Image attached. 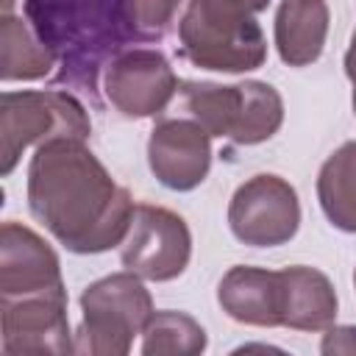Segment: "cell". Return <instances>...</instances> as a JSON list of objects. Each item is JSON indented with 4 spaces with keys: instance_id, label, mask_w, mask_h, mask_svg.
Masks as SVG:
<instances>
[{
    "instance_id": "cell-14",
    "label": "cell",
    "mask_w": 356,
    "mask_h": 356,
    "mask_svg": "<svg viewBox=\"0 0 356 356\" xmlns=\"http://www.w3.org/2000/svg\"><path fill=\"white\" fill-rule=\"evenodd\" d=\"M281 286H284V312L281 325L295 331H325L337 320V292L325 273L292 264L281 270Z\"/></svg>"
},
{
    "instance_id": "cell-24",
    "label": "cell",
    "mask_w": 356,
    "mask_h": 356,
    "mask_svg": "<svg viewBox=\"0 0 356 356\" xmlns=\"http://www.w3.org/2000/svg\"><path fill=\"white\" fill-rule=\"evenodd\" d=\"M353 284H356V270H353Z\"/></svg>"
},
{
    "instance_id": "cell-4",
    "label": "cell",
    "mask_w": 356,
    "mask_h": 356,
    "mask_svg": "<svg viewBox=\"0 0 356 356\" xmlns=\"http://www.w3.org/2000/svg\"><path fill=\"white\" fill-rule=\"evenodd\" d=\"M178 111L181 117L200 122L209 136H228L236 145H259L284 122V100L278 89L264 81H245L234 86L181 81Z\"/></svg>"
},
{
    "instance_id": "cell-1",
    "label": "cell",
    "mask_w": 356,
    "mask_h": 356,
    "mask_svg": "<svg viewBox=\"0 0 356 356\" xmlns=\"http://www.w3.org/2000/svg\"><path fill=\"white\" fill-rule=\"evenodd\" d=\"M134 206L131 192L111 178L86 139L58 136L31 156L28 209L72 253L122 245Z\"/></svg>"
},
{
    "instance_id": "cell-12",
    "label": "cell",
    "mask_w": 356,
    "mask_h": 356,
    "mask_svg": "<svg viewBox=\"0 0 356 356\" xmlns=\"http://www.w3.org/2000/svg\"><path fill=\"white\" fill-rule=\"evenodd\" d=\"M61 261L56 250L28 225L3 222L0 228V298L61 292Z\"/></svg>"
},
{
    "instance_id": "cell-16",
    "label": "cell",
    "mask_w": 356,
    "mask_h": 356,
    "mask_svg": "<svg viewBox=\"0 0 356 356\" xmlns=\"http://www.w3.org/2000/svg\"><path fill=\"white\" fill-rule=\"evenodd\" d=\"M317 200L328 222L356 234V142L339 145L320 167Z\"/></svg>"
},
{
    "instance_id": "cell-23",
    "label": "cell",
    "mask_w": 356,
    "mask_h": 356,
    "mask_svg": "<svg viewBox=\"0 0 356 356\" xmlns=\"http://www.w3.org/2000/svg\"><path fill=\"white\" fill-rule=\"evenodd\" d=\"M350 103H353V114H356V92H353V100Z\"/></svg>"
},
{
    "instance_id": "cell-19",
    "label": "cell",
    "mask_w": 356,
    "mask_h": 356,
    "mask_svg": "<svg viewBox=\"0 0 356 356\" xmlns=\"http://www.w3.org/2000/svg\"><path fill=\"white\" fill-rule=\"evenodd\" d=\"M181 0H134V14H136V28H139V39H161L175 14H178Z\"/></svg>"
},
{
    "instance_id": "cell-21",
    "label": "cell",
    "mask_w": 356,
    "mask_h": 356,
    "mask_svg": "<svg viewBox=\"0 0 356 356\" xmlns=\"http://www.w3.org/2000/svg\"><path fill=\"white\" fill-rule=\"evenodd\" d=\"M345 75H348V81L353 83V92H356V31H353L348 53H345Z\"/></svg>"
},
{
    "instance_id": "cell-18",
    "label": "cell",
    "mask_w": 356,
    "mask_h": 356,
    "mask_svg": "<svg viewBox=\"0 0 356 356\" xmlns=\"http://www.w3.org/2000/svg\"><path fill=\"white\" fill-rule=\"evenodd\" d=\"M209 345L203 325L184 312H153L142 331L145 356H195Z\"/></svg>"
},
{
    "instance_id": "cell-13",
    "label": "cell",
    "mask_w": 356,
    "mask_h": 356,
    "mask_svg": "<svg viewBox=\"0 0 356 356\" xmlns=\"http://www.w3.org/2000/svg\"><path fill=\"white\" fill-rule=\"evenodd\" d=\"M217 303L236 323L259 325V328L281 325V312H284L281 270H264L248 264L231 267L217 286Z\"/></svg>"
},
{
    "instance_id": "cell-3",
    "label": "cell",
    "mask_w": 356,
    "mask_h": 356,
    "mask_svg": "<svg viewBox=\"0 0 356 356\" xmlns=\"http://www.w3.org/2000/svg\"><path fill=\"white\" fill-rule=\"evenodd\" d=\"M178 42L186 61L214 72H250L267 58L261 25L236 0H189Z\"/></svg>"
},
{
    "instance_id": "cell-10",
    "label": "cell",
    "mask_w": 356,
    "mask_h": 356,
    "mask_svg": "<svg viewBox=\"0 0 356 356\" xmlns=\"http://www.w3.org/2000/svg\"><path fill=\"white\" fill-rule=\"evenodd\" d=\"M3 353H70L75 350L67 317V289L22 298H0Z\"/></svg>"
},
{
    "instance_id": "cell-8",
    "label": "cell",
    "mask_w": 356,
    "mask_h": 356,
    "mask_svg": "<svg viewBox=\"0 0 356 356\" xmlns=\"http://www.w3.org/2000/svg\"><path fill=\"white\" fill-rule=\"evenodd\" d=\"M231 234L250 248H278L300 228L298 192L281 175H253L236 186L228 203Z\"/></svg>"
},
{
    "instance_id": "cell-5",
    "label": "cell",
    "mask_w": 356,
    "mask_h": 356,
    "mask_svg": "<svg viewBox=\"0 0 356 356\" xmlns=\"http://www.w3.org/2000/svg\"><path fill=\"white\" fill-rule=\"evenodd\" d=\"M81 314L78 353L125 356L153 317V298L136 273H111L81 292Z\"/></svg>"
},
{
    "instance_id": "cell-2",
    "label": "cell",
    "mask_w": 356,
    "mask_h": 356,
    "mask_svg": "<svg viewBox=\"0 0 356 356\" xmlns=\"http://www.w3.org/2000/svg\"><path fill=\"white\" fill-rule=\"evenodd\" d=\"M22 14L56 56L58 81L95 92L106 64L139 39L134 0H22Z\"/></svg>"
},
{
    "instance_id": "cell-7",
    "label": "cell",
    "mask_w": 356,
    "mask_h": 356,
    "mask_svg": "<svg viewBox=\"0 0 356 356\" xmlns=\"http://www.w3.org/2000/svg\"><path fill=\"white\" fill-rule=\"evenodd\" d=\"M192 259V234L181 214L136 203L128 234L120 245V261L125 270L145 281H172Z\"/></svg>"
},
{
    "instance_id": "cell-11",
    "label": "cell",
    "mask_w": 356,
    "mask_h": 356,
    "mask_svg": "<svg viewBox=\"0 0 356 356\" xmlns=\"http://www.w3.org/2000/svg\"><path fill=\"white\" fill-rule=\"evenodd\" d=\"M147 164L161 186L189 192L200 186L211 170V136L189 117H164L150 131Z\"/></svg>"
},
{
    "instance_id": "cell-6",
    "label": "cell",
    "mask_w": 356,
    "mask_h": 356,
    "mask_svg": "<svg viewBox=\"0 0 356 356\" xmlns=\"http://www.w3.org/2000/svg\"><path fill=\"white\" fill-rule=\"evenodd\" d=\"M92 122L83 103L61 89L47 92H3L0 100V172L11 175L19 156L31 145L58 136L89 139Z\"/></svg>"
},
{
    "instance_id": "cell-17",
    "label": "cell",
    "mask_w": 356,
    "mask_h": 356,
    "mask_svg": "<svg viewBox=\"0 0 356 356\" xmlns=\"http://www.w3.org/2000/svg\"><path fill=\"white\" fill-rule=\"evenodd\" d=\"M56 67V56L42 44L25 17L3 14L0 22V78L11 81H39Z\"/></svg>"
},
{
    "instance_id": "cell-15",
    "label": "cell",
    "mask_w": 356,
    "mask_h": 356,
    "mask_svg": "<svg viewBox=\"0 0 356 356\" xmlns=\"http://www.w3.org/2000/svg\"><path fill=\"white\" fill-rule=\"evenodd\" d=\"M328 36L325 0H281L275 11V47L284 64L306 67L323 56Z\"/></svg>"
},
{
    "instance_id": "cell-22",
    "label": "cell",
    "mask_w": 356,
    "mask_h": 356,
    "mask_svg": "<svg viewBox=\"0 0 356 356\" xmlns=\"http://www.w3.org/2000/svg\"><path fill=\"white\" fill-rule=\"evenodd\" d=\"M236 3H239L242 8H248L250 14H256V11H264L270 0H236Z\"/></svg>"
},
{
    "instance_id": "cell-9",
    "label": "cell",
    "mask_w": 356,
    "mask_h": 356,
    "mask_svg": "<svg viewBox=\"0 0 356 356\" xmlns=\"http://www.w3.org/2000/svg\"><path fill=\"white\" fill-rule=\"evenodd\" d=\"M178 83L167 56L153 47H128L103 70L106 97L128 120L161 114L178 95Z\"/></svg>"
},
{
    "instance_id": "cell-20",
    "label": "cell",
    "mask_w": 356,
    "mask_h": 356,
    "mask_svg": "<svg viewBox=\"0 0 356 356\" xmlns=\"http://www.w3.org/2000/svg\"><path fill=\"white\" fill-rule=\"evenodd\" d=\"M323 353H356V325H328L320 342Z\"/></svg>"
}]
</instances>
